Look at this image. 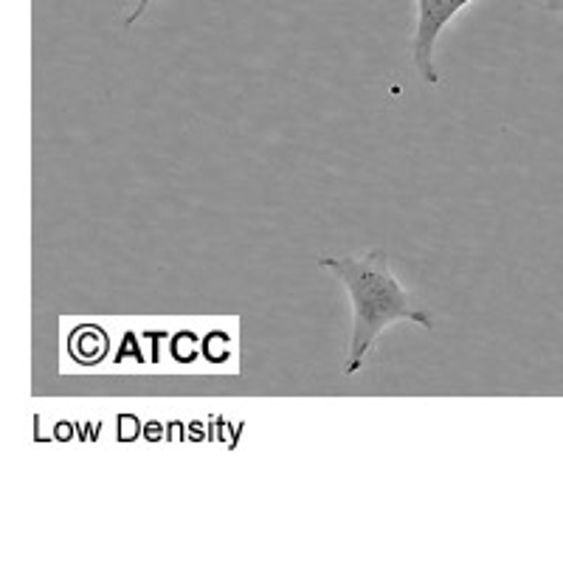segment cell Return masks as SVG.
<instances>
[{
    "label": "cell",
    "instance_id": "cell-2",
    "mask_svg": "<svg viewBox=\"0 0 563 563\" xmlns=\"http://www.w3.org/2000/svg\"><path fill=\"white\" fill-rule=\"evenodd\" d=\"M467 3L471 0H417V34L411 52H415V65L420 77L429 85L440 82V74L434 68L437 37Z\"/></svg>",
    "mask_w": 563,
    "mask_h": 563
},
{
    "label": "cell",
    "instance_id": "cell-1",
    "mask_svg": "<svg viewBox=\"0 0 563 563\" xmlns=\"http://www.w3.org/2000/svg\"><path fill=\"white\" fill-rule=\"evenodd\" d=\"M321 268L333 271L344 282L352 301V341L346 375H355L369 355L372 344L378 341L391 321H415L431 327V316L422 310L420 301L400 288L389 268V254L380 249L364 256H321Z\"/></svg>",
    "mask_w": 563,
    "mask_h": 563
},
{
    "label": "cell",
    "instance_id": "cell-3",
    "mask_svg": "<svg viewBox=\"0 0 563 563\" xmlns=\"http://www.w3.org/2000/svg\"><path fill=\"white\" fill-rule=\"evenodd\" d=\"M150 3H153V0H139V3H135V9H133V12L128 14V20H124V26H128V29L133 26L135 20H139L141 14H144V12H147V7H150Z\"/></svg>",
    "mask_w": 563,
    "mask_h": 563
},
{
    "label": "cell",
    "instance_id": "cell-4",
    "mask_svg": "<svg viewBox=\"0 0 563 563\" xmlns=\"http://www.w3.org/2000/svg\"><path fill=\"white\" fill-rule=\"evenodd\" d=\"M547 12H563V0H541Z\"/></svg>",
    "mask_w": 563,
    "mask_h": 563
}]
</instances>
